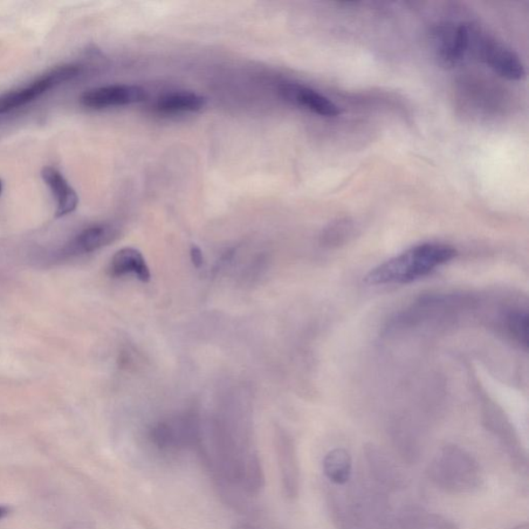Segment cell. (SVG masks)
<instances>
[{"mask_svg":"<svg viewBox=\"0 0 529 529\" xmlns=\"http://www.w3.org/2000/svg\"><path fill=\"white\" fill-rule=\"evenodd\" d=\"M457 256L454 247L443 243H423L411 247L371 270L364 283L369 286L408 284L428 276L437 267Z\"/></svg>","mask_w":529,"mask_h":529,"instance_id":"cell-1","label":"cell"},{"mask_svg":"<svg viewBox=\"0 0 529 529\" xmlns=\"http://www.w3.org/2000/svg\"><path fill=\"white\" fill-rule=\"evenodd\" d=\"M431 482L450 494H471L484 484V472L478 460L460 446H444L431 459L428 470Z\"/></svg>","mask_w":529,"mask_h":529,"instance_id":"cell-2","label":"cell"},{"mask_svg":"<svg viewBox=\"0 0 529 529\" xmlns=\"http://www.w3.org/2000/svg\"><path fill=\"white\" fill-rule=\"evenodd\" d=\"M491 70L508 80H521L525 68L516 52L477 27L471 26L470 49Z\"/></svg>","mask_w":529,"mask_h":529,"instance_id":"cell-3","label":"cell"},{"mask_svg":"<svg viewBox=\"0 0 529 529\" xmlns=\"http://www.w3.org/2000/svg\"><path fill=\"white\" fill-rule=\"evenodd\" d=\"M79 74L80 67L77 66H60L53 68L49 73L44 74L42 77L34 80L25 87L0 95V115L30 104L50 89L73 80Z\"/></svg>","mask_w":529,"mask_h":529,"instance_id":"cell-4","label":"cell"},{"mask_svg":"<svg viewBox=\"0 0 529 529\" xmlns=\"http://www.w3.org/2000/svg\"><path fill=\"white\" fill-rule=\"evenodd\" d=\"M431 42L439 64L453 67L462 61L470 50L471 25L444 23L436 27Z\"/></svg>","mask_w":529,"mask_h":529,"instance_id":"cell-5","label":"cell"},{"mask_svg":"<svg viewBox=\"0 0 529 529\" xmlns=\"http://www.w3.org/2000/svg\"><path fill=\"white\" fill-rule=\"evenodd\" d=\"M145 89L137 85H108L89 89L81 95L82 106L93 110L139 104L147 100Z\"/></svg>","mask_w":529,"mask_h":529,"instance_id":"cell-6","label":"cell"},{"mask_svg":"<svg viewBox=\"0 0 529 529\" xmlns=\"http://www.w3.org/2000/svg\"><path fill=\"white\" fill-rule=\"evenodd\" d=\"M151 441L157 449L167 452L198 446V437L194 425L181 420L156 425L151 431Z\"/></svg>","mask_w":529,"mask_h":529,"instance_id":"cell-7","label":"cell"},{"mask_svg":"<svg viewBox=\"0 0 529 529\" xmlns=\"http://www.w3.org/2000/svg\"><path fill=\"white\" fill-rule=\"evenodd\" d=\"M279 93L291 104L307 109L313 113L325 117H335L340 114L339 108L332 101L304 85L285 84L280 86Z\"/></svg>","mask_w":529,"mask_h":529,"instance_id":"cell-8","label":"cell"},{"mask_svg":"<svg viewBox=\"0 0 529 529\" xmlns=\"http://www.w3.org/2000/svg\"><path fill=\"white\" fill-rule=\"evenodd\" d=\"M119 235V229L112 225L101 224L89 226L65 247L64 257L71 258L93 252L113 242Z\"/></svg>","mask_w":529,"mask_h":529,"instance_id":"cell-9","label":"cell"},{"mask_svg":"<svg viewBox=\"0 0 529 529\" xmlns=\"http://www.w3.org/2000/svg\"><path fill=\"white\" fill-rule=\"evenodd\" d=\"M281 485L287 498H296L300 491V466L296 450L290 439L281 437L277 445Z\"/></svg>","mask_w":529,"mask_h":529,"instance_id":"cell-10","label":"cell"},{"mask_svg":"<svg viewBox=\"0 0 529 529\" xmlns=\"http://www.w3.org/2000/svg\"><path fill=\"white\" fill-rule=\"evenodd\" d=\"M401 529H459L456 522L420 506H405L397 514Z\"/></svg>","mask_w":529,"mask_h":529,"instance_id":"cell-11","label":"cell"},{"mask_svg":"<svg viewBox=\"0 0 529 529\" xmlns=\"http://www.w3.org/2000/svg\"><path fill=\"white\" fill-rule=\"evenodd\" d=\"M43 181L47 184V187L50 189L52 195L57 201V217H64L71 215L79 203V197L77 192L70 187L66 178L60 172L52 167H46L42 170Z\"/></svg>","mask_w":529,"mask_h":529,"instance_id":"cell-12","label":"cell"},{"mask_svg":"<svg viewBox=\"0 0 529 529\" xmlns=\"http://www.w3.org/2000/svg\"><path fill=\"white\" fill-rule=\"evenodd\" d=\"M110 276L122 278L133 274L137 278L148 283L150 269L142 252L133 247H126L117 251L109 265Z\"/></svg>","mask_w":529,"mask_h":529,"instance_id":"cell-13","label":"cell"},{"mask_svg":"<svg viewBox=\"0 0 529 529\" xmlns=\"http://www.w3.org/2000/svg\"><path fill=\"white\" fill-rule=\"evenodd\" d=\"M366 462L373 477L388 489L403 486L404 478L398 465L380 449L371 445L366 450Z\"/></svg>","mask_w":529,"mask_h":529,"instance_id":"cell-14","label":"cell"},{"mask_svg":"<svg viewBox=\"0 0 529 529\" xmlns=\"http://www.w3.org/2000/svg\"><path fill=\"white\" fill-rule=\"evenodd\" d=\"M207 105L204 96L191 92H174L157 100L155 110L163 114L198 112Z\"/></svg>","mask_w":529,"mask_h":529,"instance_id":"cell-15","label":"cell"},{"mask_svg":"<svg viewBox=\"0 0 529 529\" xmlns=\"http://www.w3.org/2000/svg\"><path fill=\"white\" fill-rule=\"evenodd\" d=\"M322 472L332 484L346 485L353 473V459L349 452L343 448L328 452L322 459Z\"/></svg>","mask_w":529,"mask_h":529,"instance_id":"cell-16","label":"cell"},{"mask_svg":"<svg viewBox=\"0 0 529 529\" xmlns=\"http://www.w3.org/2000/svg\"><path fill=\"white\" fill-rule=\"evenodd\" d=\"M354 224L350 219H340L325 229L322 234V243L327 246H339L352 236Z\"/></svg>","mask_w":529,"mask_h":529,"instance_id":"cell-17","label":"cell"},{"mask_svg":"<svg viewBox=\"0 0 529 529\" xmlns=\"http://www.w3.org/2000/svg\"><path fill=\"white\" fill-rule=\"evenodd\" d=\"M507 326L508 332L516 339L520 345L527 347V327L528 315L527 313L514 312L508 314L507 319Z\"/></svg>","mask_w":529,"mask_h":529,"instance_id":"cell-18","label":"cell"},{"mask_svg":"<svg viewBox=\"0 0 529 529\" xmlns=\"http://www.w3.org/2000/svg\"><path fill=\"white\" fill-rule=\"evenodd\" d=\"M190 260L192 264H194L195 267L197 268H200L203 263H204V257H203V252L200 249V247L197 246V245H191L190 247Z\"/></svg>","mask_w":529,"mask_h":529,"instance_id":"cell-19","label":"cell"},{"mask_svg":"<svg viewBox=\"0 0 529 529\" xmlns=\"http://www.w3.org/2000/svg\"><path fill=\"white\" fill-rule=\"evenodd\" d=\"M9 513V508L0 506V519H3L4 517L6 516V515H8Z\"/></svg>","mask_w":529,"mask_h":529,"instance_id":"cell-20","label":"cell"},{"mask_svg":"<svg viewBox=\"0 0 529 529\" xmlns=\"http://www.w3.org/2000/svg\"><path fill=\"white\" fill-rule=\"evenodd\" d=\"M234 529H258V528H256V527H254V526H252L251 525L240 524V525H237L235 526V528H234Z\"/></svg>","mask_w":529,"mask_h":529,"instance_id":"cell-21","label":"cell"},{"mask_svg":"<svg viewBox=\"0 0 529 529\" xmlns=\"http://www.w3.org/2000/svg\"><path fill=\"white\" fill-rule=\"evenodd\" d=\"M510 529H529V525L525 522V524L518 525L514 526V527H512Z\"/></svg>","mask_w":529,"mask_h":529,"instance_id":"cell-22","label":"cell"},{"mask_svg":"<svg viewBox=\"0 0 529 529\" xmlns=\"http://www.w3.org/2000/svg\"><path fill=\"white\" fill-rule=\"evenodd\" d=\"M3 189H4L3 181H2V180H0V196H2Z\"/></svg>","mask_w":529,"mask_h":529,"instance_id":"cell-23","label":"cell"}]
</instances>
